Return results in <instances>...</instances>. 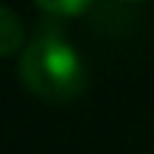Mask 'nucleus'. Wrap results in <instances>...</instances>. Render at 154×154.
I'll list each match as a JSON object with an SVG mask.
<instances>
[{
    "mask_svg": "<svg viewBox=\"0 0 154 154\" xmlns=\"http://www.w3.org/2000/svg\"><path fill=\"white\" fill-rule=\"evenodd\" d=\"M19 79L44 101H69L85 88V66L66 38L38 35L19 54Z\"/></svg>",
    "mask_w": 154,
    "mask_h": 154,
    "instance_id": "f257e3e1",
    "label": "nucleus"
},
{
    "mask_svg": "<svg viewBox=\"0 0 154 154\" xmlns=\"http://www.w3.org/2000/svg\"><path fill=\"white\" fill-rule=\"evenodd\" d=\"M25 32L22 25H19L16 13L10 10V6H3L0 10V54L3 57H13L16 51H25Z\"/></svg>",
    "mask_w": 154,
    "mask_h": 154,
    "instance_id": "f03ea898",
    "label": "nucleus"
},
{
    "mask_svg": "<svg viewBox=\"0 0 154 154\" xmlns=\"http://www.w3.org/2000/svg\"><path fill=\"white\" fill-rule=\"evenodd\" d=\"M44 13H54V16H79L91 6V0H35Z\"/></svg>",
    "mask_w": 154,
    "mask_h": 154,
    "instance_id": "7ed1b4c3",
    "label": "nucleus"
},
{
    "mask_svg": "<svg viewBox=\"0 0 154 154\" xmlns=\"http://www.w3.org/2000/svg\"><path fill=\"white\" fill-rule=\"evenodd\" d=\"M126 3H138V0H126Z\"/></svg>",
    "mask_w": 154,
    "mask_h": 154,
    "instance_id": "20e7f679",
    "label": "nucleus"
}]
</instances>
